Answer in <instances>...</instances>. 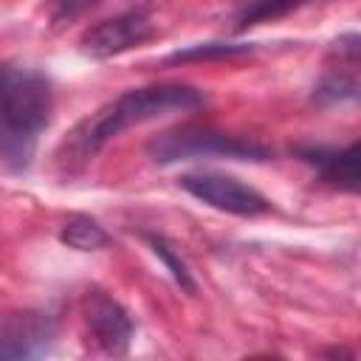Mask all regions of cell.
Returning a JSON list of instances; mask_svg holds the SVG:
<instances>
[{"instance_id": "9a60e30c", "label": "cell", "mask_w": 361, "mask_h": 361, "mask_svg": "<svg viewBox=\"0 0 361 361\" xmlns=\"http://www.w3.org/2000/svg\"><path fill=\"white\" fill-rule=\"evenodd\" d=\"M245 3H254V0H245Z\"/></svg>"}, {"instance_id": "8992f818", "label": "cell", "mask_w": 361, "mask_h": 361, "mask_svg": "<svg viewBox=\"0 0 361 361\" xmlns=\"http://www.w3.org/2000/svg\"><path fill=\"white\" fill-rule=\"evenodd\" d=\"M85 322L93 336V341L102 347L107 355H124L133 338V319L130 313L110 299L102 290H93L85 302Z\"/></svg>"}, {"instance_id": "6da1fadb", "label": "cell", "mask_w": 361, "mask_h": 361, "mask_svg": "<svg viewBox=\"0 0 361 361\" xmlns=\"http://www.w3.org/2000/svg\"><path fill=\"white\" fill-rule=\"evenodd\" d=\"M203 93L189 87V85H149V87H135L124 90L104 107H99L93 116L79 121L73 133L65 138L59 149V161L65 166H79L87 164L110 138L121 135L130 127L155 121L169 113H189L203 107Z\"/></svg>"}, {"instance_id": "9c48e42d", "label": "cell", "mask_w": 361, "mask_h": 361, "mask_svg": "<svg viewBox=\"0 0 361 361\" xmlns=\"http://www.w3.org/2000/svg\"><path fill=\"white\" fill-rule=\"evenodd\" d=\"M59 240L76 251H99L110 243V234L90 217L85 214H73L62 223V231H59Z\"/></svg>"}, {"instance_id": "7a4b0ae2", "label": "cell", "mask_w": 361, "mask_h": 361, "mask_svg": "<svg viewBox=\"0 0 361 361\" xmlns=\"http://www.w3.org/2000/svg\"><path fill=\"white\" fill-rule=\"evenodd\" d=\"M51 116L54 90L48 76L34 68L0 65V161L25 169Z\"/></svg>"}, {"instance_id": "5b68a950", "label": "cell", "mask_w": 361, "mask_h": 361, "mask_svg": "<svg viewBox=\"0 0 361 361\" xmlns=\"http://www.w3.org/2000/svg\"><path fill=\"white\" fill-rule=\"evenodd\" d=\"M152 34H155V25H152L149 14L135 8V11H127V14L102 20L90 31H85L82 48L93 59H107V56L124 54V51L147 42Z\"/></svg>"}, {"instance_id": "5bb4252c", "label": "cell", "mask_w": 361, "mask_h": 361, "mask_svg": "<svg viewBox=\"0 0 361 361\" xmlns=\"http://www.w3.org/2000/svg\"><path fill=\"white\" fill-rule=\"evenodd\" d=\"M138 3H147V0H138Z\"/></svg>"}, {"instance_id": "8fae6325", "label": "cell", "mask_w": 361, "mask_h": 361, "mask_svg": "<svg viewBox=\"0 0 361 361\" xmlns=\"http://www.w3.org/2000/svg\"><path fill=\"white\" fill-rule=\"evenodd\" d=\"M305 3L307 0H254L240 11V25L237 28H248V25H257V23H265V20H276V17L293 11Z\"/></svg>"}, {"instance_id": "52a82bcc", "label": "cell", "mask_w": 361, "mask_h": 361, "mask_svg": "<svg viewBox=\"0 0 361 361\" xmlns=\"http://www.w3.org/2000/svg\"><path fill=\"white\" fill-rule=\"evenodd\" d=\"M54 338V322L42 313H14L0 324V358H28Z\"/></svg>"}, {"instance_id": "30bf717a", "label": "cell", "mask_w": 361, "mask_h": 361, "mask_svg": "<svg viewBox=\"0 0 361 361\" xmlns=\"http://www.w3.org/2000/svg\"><path fill=\"white\" fill-rule=\"evenodd\" d=\"M144 240H147V245L152 248V254L166 265V271L172 274V279L180 285V290H186V293H197V285H195V279H192V271H189V265L183 262V257L164 240V237H158V234H144Z\"/></svg>"}, {"instance_id": "7c38bea8", "label": "cell", "mask_w": 361, "mask_h": 361, "mask_svg": "<svg viewBox=\"0 0 361 361\" xmlns=\"http://www.w3.org/2000/svg\"><path fill=\"white\" fill-rule=\"evenodd\" d=\"M251 45H228V42H203V45H192L183 51L169 54L166 62H192V59H223V56H240L248 54Z\"/></svg>"}, {"instance_id": "3957f363", "label": "cell", "mask_w": 361, "mask_h": 361, "mask_svg": "<svg viewBox=\"0 0 361 361\" xmlns=\"http://www.w3.org/2000/svg\"><path fill=\"white\" fill-rule=\"evenodd\" d=\"M147 155L155 164H178L189 158H231V161H268L271 149L240 135H226L212 127H175L164 130L147 144Z\"/></svg>"}, {"instance_id": "ba28073f", "label": "cell", "mask_w": 361, "mask_h": 361, "mask_svg": "<svg viewBox=\"0 0 361 361\" xmlns=\"http://www.w3.org/2000/svg\"><path fill=\"white\" fill-rule=\"evenodd\" d=\"M299 158L305 164H313L316 172L322 175V180L344 189V192H355L358 189V155L361 147L358 141H353L344 149H327V147H302L296 149Z\"/></svg>"}, {"instance_id": "277c9868", "label": "cell", "mask_w": 361, "mask_h": 361, "mask_svg": "<svg viewBox=\"0 0 361 361\" xmlns=\"http://www.w3.org/2000/svg\"><path fill=\"white\" fill-rule=\"evenodd\" d=\"M180 189H186L192 197L203 200L212 209L237 214V217H259L271 212V203L265 195H259L254 186L220 175V172H186L180 175Z\"/></svg>"}, {"instance_id": "4fadbf2b", "label": "cell", "mask_w": 361, "mask_h": 361, "mask_svg": "<svg viewBox=\"0 0 361 361\" xmlns=\"http://www.w3.org/2000/svg\"><path fill=\"white\" fill-rule=\"evenodd\" d=\"M358 96V82L355 76H327L316 87L313 99L319 104H336V102H350Z\"/></svg>"}]
</instances>
